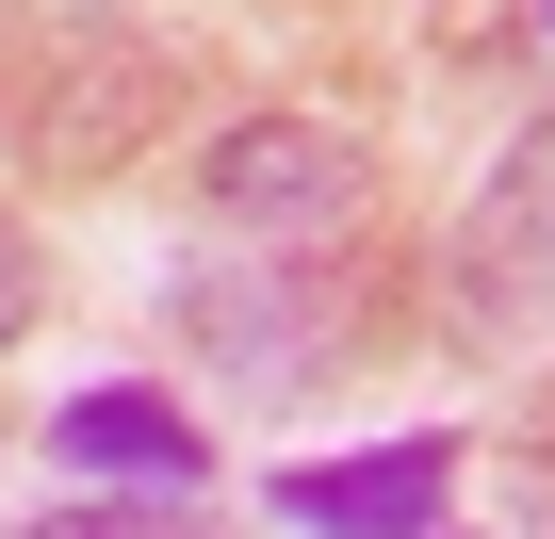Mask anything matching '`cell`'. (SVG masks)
Masks as SVG:
<instances>
[{
	"label": "cell",
	"instance_id": "1",
	"mask_svg": "<svg viewBox=\"0 0 555 539\" xmlns=\"http://www.w3.org/2000/svg\"><path fill=\"white\" fill-rule=\"evenodd\" d=\"M212 213L229 229H327V213H360V147L327 115H261L212 147Z\"/></svg>",
	"mask_w": 555,
	"mask_h": 539
},
{
	"label": "cell",
	"instance_id": "7",
	"mask_svg": "<svg viewBox=\"0 0 555 539\" xmlns=\"http://www.w3.org/2000/svg\"><path fill=\"white\" fill-rule=\"evenodd\" d=\"M539 523H555V458H539Z\"/></svg>",
	"mask_w": 555,
	"mask_h": 539
},
{
	"label": "cell",
	"instance_id": "6",
	"mask_svg": "<svg viewBox=\"0 0 555 539\" xmlns=\"http://www.w3.org/2000/svg\"><path fill=\"white\" fill-rule=\"evenodd\" d=\"M17 328H34V245L0 229V344H17Z\"/></svg>",
	"mask_w": 555,
	"mask_h": 539
},
{
	"label": "cell",
	"instance_id": "8",
	"mask_svg": "<svg viewBox=\"0 0 555 539\" xmlns=\"http://www.w3.org/2000/svg\"><path fill=\"white\" fill-rule=\"evenodd\" d=\"M539 34H555V17H539Z\"/></svg>",
	"mask_w": 555,
	"mask_h": 539
},
{
	"label": "cell",
	"instance_id": "3",
	"mask_svg": "<svg viewBox=\"0 0 555 539\" xmlns=\"http://www.w3.org/2000/svg\"><path fill=\"white\" fill-rule=\"evenodd\" d=\"M50 441H66V458H99V474H164V490H196V474H212V441H196L164 393H82V409H50Z\"/></svg>",
	"mask_w": 555,
	"mask_h": 539
},
{
	"label": "cell",
	"instance_id": "2",
	"mask_svg": "<svg viewBox=\"0 0 555 539\" xmlns=\"http://www.w3.org/2000/svg\"><path fill=\"white\" fill-rule=\"evenodd\" d=\"M457 490L441 441H392V458H295L278 474V523H311V539H425Z\"/></svg>",
	"mask_w": 555,
	"mask_h": 539
},
{
	"label": "cell",
	"instance_id": "5",
	"mask_svg": "<svg viewBox=\"0 0 555 539\" xmlns=\"http://www.w3.org/2000/svg\"><path fill=\"white\" fill-rule=\"evenodd\" d=\"M34 539H212L196 506H50Z\"/></svg>",
	"mask_w": 555,
	"mask_h": 539
},
{
	"label": "cell",
	"instance_id": "4",
	"mask_svg": "<svg viewBox=\"0 0 555 539\" xmlns=\"http://www.w3.org/2000/svg\"><path fill=\"white\" fill-rule=\"evenodd\" d=\"M522 245H555V115L506 147V180H490V213H474V261H522Z\"/></svg>",
	"mask_w": 555,
	"mask_h": 539
}]
</instances>
